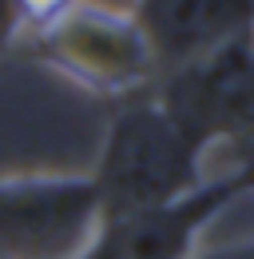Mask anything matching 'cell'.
Masks as SVG:
<instances>
[{"label":"cell","mask_w":254,"mask_h":259,"mask_svg":"<svg viewBox=\"0 0 254 259\" xmlns=\"http://www.w3.org/2000/svg\"><path fill=\"white\" fill-rule=\"evenodd\" d=\"M207 152L179 128L159 100L131 104L103 140L92 184L107 224L171 207L207 184Z\"/></svg>","instance_id":"obj_1"},{"label":"cell","mask_w":254,"mask_h":259,"mask_svg":"<svg viewBox=\"0 0 254 259\" xmlns=\"http://www.w3.org/2000/svg\"><path fill=\"white\" fill-rule=\"evenodd\" d=\"M32 44L40 60L107 96L135 92L159 76L155 52L131 4L119 0H76L64 16L32 32Z\"/></svg>","instance_id":"obj_2"},{"label":"cell","mask_w":254,"mask_h":259,"mask_svg":"<svg viewBox=\"0 0 254 259\" xmlns=\"http://www.w3.org/2000/svg\"><path fill=\"white\" fill-rule=\"evenodd\" d=\"M103 227L92 176L0 180V259H88Z\"/></svg>","instance_id":"obj_3"},{"label":"cell","mask_w":254,"mask_h":259,"mask_svg":"<svg viewBox=\"0 0 254 259\" xmlns=\"http://www.w3.org/2000/svg\"><path fill=\"white\" fill-rule=\"evenodd\" d=\"M155 100L203 152H254V32L199 64L167 72Z\"/></svg>","instance_id":"obj_4"},{"label":"cell","mask_w":254,"mask_h":259,"mask_svg":"<svg viewBox=\"0 0 254 259\" xmlns=\"http://www.w3.org/2000/svg\"><path fill=\"white\" fill-rule=\"evenodd\" d=\"M159 76L199 64L254 32V0H131Z\"/></svg>","instance_id":"obj_5"},{"label":"cell","mask_w":254,"mask_h":259,"mask_svg":"<svg viewBox=\"0 0 254 259\" xmlns=\"http://www.w3.org/2000/svg\"><path fill=\"white\" fill-rule=\"evenodd\" d=\"M190 259H254V231L234 239H199Z\"/></svg>","instance_id":"obj_6"},{"label":"cell","mask_w":254,"mask_h":259,"mask_svg":"<svg viewBox=\"0 0 254 259\" xmlns=\"http://www.w3.org/2000/svg\"><path fill=\"white\" fill-rule=\"evenodd\" d=\"M24 36H28V20H24L20 4L16 0H0V56L12 52Z\"/></svg>","instance_id":"obj_7"},{"label":"cell","mask_w":254,"mask_h":259,"mask_svg":"<svg viewBox=\"0 0 254 259\" xmlns=\"http://www.w3.org/2000/svg\"><path fill=\"white\" fill-rule=\"evenodd\" d=\"M16 4H20L24 20H28V32H40L44 24H52L56 16H64L76 0H16Z\"/></svg>","instance_id":"obj_8"}]
</instances>
